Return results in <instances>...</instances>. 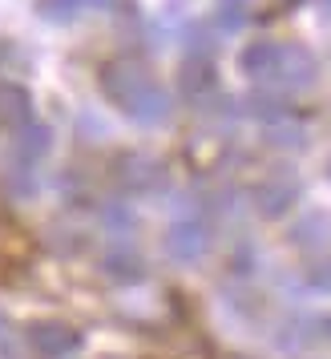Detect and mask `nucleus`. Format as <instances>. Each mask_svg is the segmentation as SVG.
Segmentation results:
<instances>
[{
    "instance_id": "nucleus-1",
    "label": "nucleus",
    "mask_w": 331,
    "mask_h": 359,
    "mask_svg": "<svg viewBox=\"0 0 331 359\" xmlns=\"http://www.w3.org/2000/svg\"><path fill=\"white\" fill-rule=\"evenodd\" d=\"M29 347L41 359H65L81 347V331L61 323V319H41V323L29 327Z\"/></svg>"
},
{
    "instance_id": "nucleus-2",
    "label": "nucleus",
    "mask_w": 331,
    "mask_h": 359,
    "mask_svg": "<svg viewBox=\"0 0 331 359\" xmlns=\"http://www.w3.org/2000/svg\"><path fill=\"white\" fill-rule=\"evenodd\" d=\"M210 246V230L202 222H174L166 234V255L178 262H198Z\"/></svg>"
},
{
    "instance_id": "nucleus-3",
    "label": "nucleus",
    "mask_w": 331,
    "mask_h": 359,
    "mask_svg": "<svg viewBox=\"0 0 331 359\" xmlns=\"http://www.w3.org/2000/svg\"><path fill=\"white\" fill-rule=\"evenodd\" d=\"M117 182H121L130 194H149V190H158L166 182V174H162V165L149 162V158H121Z\"/></svg>"
},
{
    "instance_id": "nucleus-4",
    "label": "nucleus",
    "mask_w": 331,
    "mask_h": 359,
    "mask_svg": "<svg viewBox=\"0 0 331 359\" xmlns=\"http://www.w3.org/2000/svg\"><path fill=\"white\" fill-rule=\"evenodd\" d=\"M295 182L291 178H271L263 182V186H255V206H259V214H266V218H279V214L291 210V202H295Z\"/></svg>"
},
{
    "instance_id": "nucleus-5",
    "label": "nucleus",
    "mask_w": 331,
    "mask_h": 359,
    "mask_svg": "<svg viewBox=\"0 0 331 359\" xmlns=\"http://www.w3.org/2000/svg\"><path fill=\"white\" fill-rule=\"evenodd\" d=\"M29 114H33L29 93L13 81H0V130H20V126H29Z\"/></svg>"
},
{
    "instance_id": "nucleus-6",
    "label": "nucleus",
    "mask_w": 331,
    "mask_h": 359,
    "mask_svg": "<svg viewBox=\"0 0 331 359\" xmlns=\"http://www.w3.org/2000/svg\"><path fill=\"white\" fill-rule=\"evenodd\" d=\"M271 77H279L283 85H307L315 77L311 53H303V49H279V61H275V73H271Z\"/></svg>"
},
{
    "instance_id": "nucleus-7",
    "label": "nucleus",
    "mask_w": 331,
    "mask_h": 359,
    "mask_svg": "<svg viewBox=\"0 0 331 359\" xmlns=\"http://www.w3.org/2000/svg\"><path fill=\"white\" fill-rule=\"evenodd\" d=\"M101 271L114 278V283H137V278H146V262H142V255H133V250H109L105 255V262H101Z\"/></svg>"
},
{
    "instance_id": "nucleus-8",
    "label": "nucleus",
    "mask_w": 331,
    "mask_h": 359,
    "mask_svg": "<svg viewBox=\"0 0 331 359\" xmlns=\"http://www.w3.org/2000/svg\"><path fill=\"white\" fill-rule=\"evenodd\" d=\"M275 61H279V45H271V41H255L250 49H243V69H247L250 77L275 73Z\"/></svg>"
},
{
    "instance_id": "nucleus-9",
    "label": "nucleus",
    "mask_w": 331,
    "mask_h": 359,
    "mask_svg": "<svg viewBox=\"0 0 331 359\" xmlns=\"http://www.w3.org/2000/svg\"><path fill=\"white\" fill-rule=\"evenodd\" d=\"M49 130H41V126H20L17 130V149L25 158H41L45 149H49Z\"/></svg>"
},
{
    "instance_id": "nucleus-10",
    "label": "nucleus",
    "mask_w": 331,
    "mask_h": 359,
    "mask_svg": "<svg viewBox=\"0 0 331 359\" xmlns=\"http://www.w3.org/2000/svg\"><path fill=\"white\" fill-rule=\"evenodd\" d=\"M215 85V69L202 65V61H194V65H186L182 73V89L186 93H202V89H210Z\"/></svg>"
},
{
    "instance_id": "nucleus-11",
    "label": "nucleus",
    "mask_w": 331,
    "mask_h": 359,
    "mask_svg": "<svg viewBox=\"0 0 331 359\" xmlns=\"http://www.w3.org/2000/svg\"><path fill=\"white\" fill-rule=\"evenodd\" d=\"M77 8H81V0H41L36 13H41L45 20H69Z\"/></svg>"
},
{
    "instance_id": "nucleus-12",
    "label": "nucleus",
    "mask_w": 331,
    "mask_h": 359,
    "mask_svg": "<svg viewBox=\"0 0 331 359\" xmlns=\"http://www.w3.org/2000/svg\"><path fill=\"white\" fill-rule=\"evenodd\" d=\"M307 283H311V287H319V291H327V294H331V259L315 262L311 271H307Z\"/></svg>"
},
{
    "instance_id": "nucleus-13",
    "label": "nucleus",
    "mask_w": 331,
    "mask_h": 359,
    "mask_svg": "<svg viewBox=\"0 0 331 359\" xmlns=\"http://www.w3.org/2000/svg\"><path fill=\"white\" fill-rule=\"evenodd\" d=\"M105 222H109V226H133V218H130V210H121V206H109V210H105Z\"/></svg>"
},
{
    "instance_id": "nucleus-14",
    "label": "nucleus",
    "mask_w": 331,
    "mask_h": 359,
    "mask_svg": "<svg viewBox=\"0 0 331 359\" xmlns=\"http://www.w3.org/2000/svg\"><path fill=\"white\" fill-rule=\"evenodd\" d=\"M8 339V319H4V315H0V343Z\"/></svg>"
},
{
    "instance_id": "nucleus-15",
    "label": "nucleus",
    "mask_w": 331,
    "mask_h": 359,
    "mask_svg": "<svg viewBox=\"0 0 331 359\" xmlns=\"http://www.w3.org/2000/svg\"><path fill=\"white\" fill-rule=\"evenodd\" d=\"M85 4H93V8H109L114 0H85Z\"/></svg>"
}]
</instances>
